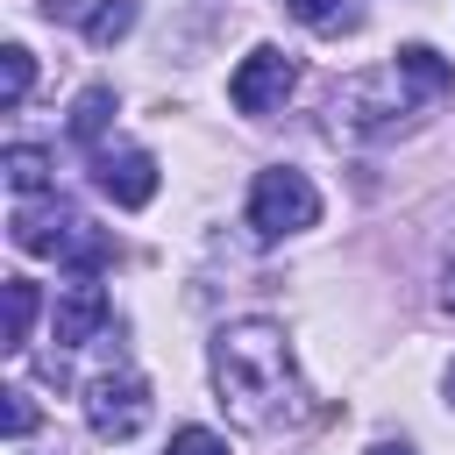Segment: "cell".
Segmentation results:
<instances>
[{
  "instance_id": "ba28073f",
  "label": "cell",
  "mask_w": 455,
  "mask_h": 455,
  "mask_svg": "<svg viewBox=\"0 0 455 455\" xmlns=\"http://www.w3.org/2000/svg\"><path fill=\"white\" fill-rule=\"evenodd\" d=\"M100 327H107V291H100L92 277L64 284L57 306H50V341H57V348H85Z\"/></svg>"
},
{
  "instance_id": "5bb4252c",
  "label": "cell",
  "mask_w": 455,
  "mask_h": 455,
  "mask_svg": "<svg viewBox=\"0 0 455 455\" xmlns=\"http://www.w3.org/2000/svg\"><path fill=\"white\" fill-rule=\"evenodd\" d=\"M36 306L43 291L28 277H7V348H28V327H36Z\"/></svg>"
},
{
  "instance_id": "8992f818",
  "label": "cell",
  "mask_w": 455,
  "mask_h": 455,
  "mask_svg": "<svg viewBox=\"0 0 455 455\" xmlns=\"http://www.w3.org/2000/svg\"><path fill=\"white\" fill-rule=\"evenodd\" d=\"M92 185L114 199V206H149L156 199V156L149 149H92Z\"/></svg>"
},
{
  "instance_id": "d6986e66",
  "label": "cell",
  "mask_w": 455,
  "mask_h": 455,
  "mask_svg": "<svg viewBox=\"0 0 455 455\" xmlns=\"http://www.w3.org/2000/svg\"><path fill=\"white\" fill-rule=\"evenodd\" d=\"M441 306H448V313H455V263H448V270H441Z\"/></svg>"
},
{
  "instance_id": "52a82bcc",
  "label": "cell",
  "mask_w": 455,
  "mask_h": 455,
  "mask_svg": "<svg viewBox=\"0 0 455 455\" xmlns=\"http://www.w3.org/2000/svg\"><path fill=\"white\" fill-rule=\"evenodd\" d=\"M71 228H78V213H71L57 192H43V199H21V206H14V220H7L14 249H28V256H57Z\"/></svg>"
},
{
  "instance_id": "6da1fadb",
  "label": "cell",
  "mask_w": 455,
  "mask_h": 455,
  "mask_svg": "<svg viewBox=\"0 0 455 455\" xmlns=\"http://www.w3.org/2000/svg\"><path fill=\"white\" fill-rule=\"evenodd\" d=\"M213 363V398L228 405L235 427L249 434H277L306 412V384H299V363H291V341L277 320H228L206 348Z\"/></svg>"
},
{
  "instance_id": "7c38bea8",
  "label": "cell",
  "mask_w": 455,
  "mask_h": 455,
  "mask_svg": "<svg viewBox=\"0 0 455 455\" xmlns=\"http://www.w3.org/2000/svg\"><path fill=\"white\" fill-rule=\"evenodd\" d=\"M107 256H114V242H107V235H100L92 220H78V228L64 235V249H57V263H71L78 277H92V270H100Z\"/></svg>"
},
{
  "instance_id": "8fae6325",
  "label": "cell",
  "mask_w": 455,
  "mask_h": 455,
  "mask_svg": "<svg viewBox=\"0 0 455 455\" xmlns=\"http://www.w3.org/2000/svg\"><path fill=\"white\" fill-rule=\"evenodd\" d=\"M0 171H7V185H14V192H21V199H43V192H50V185H57V178H50V171H57V164H50V156H43V149H28V142H14V149H7V156H0Z\"/></svg>"
},
{
  "instance_id": "5b68a950",
  "label": "cell",
  "mask_w": 455,
  "mask_h": 455,
  "mask_svg": "<svg viewBox=\"0 0 455 455\" xmlns=\"http://www.w3.org/2000/svg\"><path fill=\"white\" fill-rule=\"evenodd\" d=\"M405 107H412V92H405L398 64H384V71L348 78V85L334 92V128H384V121H391V114H405Z\"/></svg>"
},
{
  "instance_id": "e0dca14e",
  "label": "cell",
  "mask_w": 455,
  "mask_h": 455,
  "mask_svg": "<svg viewBox=\"0 0 455 455\" xmlns=\"http://www.w3.org/2000/svg\"><path fill=\"white\" fill-rule=\"evenodd\" d=\"M0 398H7V405H0V434L21 441V434L36 427V405H28V391H0Z\"/></svg>"
},
{
  "instance_id": "9c48e42d",
  "label": "cell",
  "mask_w": 455,
  "mask_h": 455,
  "mask_svg": "<svg viewBox=\"0 0 455 455\" xmlns=\"http://www.w3.org/2000/svg\"><path fill=\"white\" fill-rule=\"evenodd\" d=\"M43 14H50V21L71 14V21L85 28V43H100V50L135 28V0H43Z\"/></svg>"
},
{
  "instance_id": "ffe728a7",
  "label": "cell",
  "mask_w": 455,
  "mask_h": 455,
  "mask_svg": "<svg viewBox=\"0 0 455 455\" xmlns=\"http://www.w3.org/2000/svg\"><path fill=\"white\" fill-rule=\"evenodd\" d=\"M370 455H412V448H405V441H377Z\"/></svg>"
},
{
  "instance_id": "ac0fdd59",
  "label": "cell",
  "mask_w": 455,
  "mask_h": 455,
  "mask_svg": "<svg viewBox=\"0 0 455 455\" xmlns=\"http://www.w3.org/2000/svg\"><path fill=\"white\" fill-rule=\"evenodd\" d=\"M171 455H228V441L213 427H178L171 434Z\"/></svg>"
},
{
  "instance_id": "4fadbf2b",
  "label": "cell",
  "mask_w": 455,
  "mask_h": 455,
  "mask_svg": "<svg viewBox=\"0 0 455 455\" xmlns=\"http://www.w3.org/2000/svg\"><path fill=\"white\" fill-rule=\"evenodd\" d=\"M107 121H114V92H107V85H85V92H78V107H71V135L100 149Z\"/></svg>"
},
{
  "instance_id": "44dd1931",
  "label": "cell",
  "mask_w": 455,
  "mask_h": 455,
  "mask_svg": "<svg viewBox=\"0 0 455 455\" xmlns=\"http://www.w3.org/2000/svg\"><path fill=\"white\" fill-rule=\"evenodd\" d=\"M448 405H455V363H448Z\"/></svg>"
},
{
  "instance_id": "30bf717a",
  "label": "cell",
  "mask_w": 455,
  "mask_h": 455,
  "mask_svg": "<svg viewBox=\"0 0 455 455\" xmlns=\"http://www.w3.org/2000/svg\"><path fill=\"white\" fill-rule=\"evenodd\" d=\"M391 64H398V78H405L412 100H441V92H455V64H448L441 50H427V43H405Z\"/></svg>"
},
{
  "instance_id": "2e32d148",
  "label": "cell",
  "mask_w": 455,
  "mask_h": 455,
  "mask_svg": "<svg viewBox=\"0 0 455 455\" xmlns=\"http://www.w3.org/2000/svg\"><path fill=\"white\" fill-rule=\"evenodd\" d=\"M291 14H299L306 28H341V21H355L348 0H291Z\"/></svg>"
},
{
  "instance_id": "3957f363",
  "label": "cell",
  "mask_w": 455,
  "mask_h": 455,
  "mask_svg": "<svg viewBox=\"0 0 455 455\" xmlns=\"http://www.w3.org/2000/svg\"><path fill=\"white\" fill-rule=\"evenodd\" d=\"M85 427H92L100 441H135V434L149 427V384L128 377V370L92 377V384H85Z\"/></svg>"
},
{
  "instance_id": "7a4b0ae2",
  "label": "cell",
  "mask_w": 455,
  "mask_h": 455,
  "mask_svg": "<svg viewBox=\"0 0 455 455\" xmlns=\"http://www.w3.org/2000/svg\"><path fill=\"white\" fill-rule=\"evenodd\" d=\"M313 220H320V185L306 171H291V164L256 171V185H249V228H256V242L306 235Z\"/></svg>"
},
{
  "instance_id": "9a60e30c",
  "label": "cell",
  "mask_w": 455,
  "mask_h": 455,
  "mask_svg": "<svg viewBox=\"0 0 455 455\" xmlns=\"http://www.w3.org/2000/svg\"><path fill=\"white\" fill-rule=\"evenodd\" d=\"M28 85H36V57H28L21 43H7V50H0V107H21Z\"/></svg>"
},
{
  "instance_id": "277c9868",
  "label": "cell",
  "mask_w": 455,
  "mask_h": 455,
  "mask_svg": "<svg viewBox=\"0 0 455 455\" xmlns=\"http://www.w3.org/2000/svg\"><path fill=\"white\" fill-rule=\"evenodd\" d=\"M291 85H299V64L277 50V43H256L242 64H235V78H228V100H235V114H277L284 100H291Z\"/></svg>"
}]
</instances>
